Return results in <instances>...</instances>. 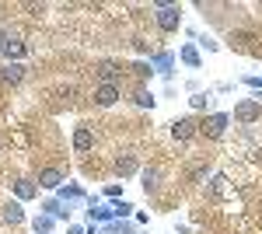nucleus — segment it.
I'll use <instances>...</instances> for the list:
<instances>
[{"label":"nucleus","instance_id":"nucleus-23","mask_svg":"<svg viewBox=\"0 0 262 234\" xmlns=\"http://www.w3.org/2000/svg\"><path fill=\"white\" fill-rule=\"evenodd\" d=\"M4 56H25V42H18V39H11V46H7V53H4Z\"/></svg>","mask_w":262,"mask_h":234},{"label":"nucleus","instance_id":"nucleus-1","mask_svg":"<svg viewBox=\"0 0 262 234\" xmlns=\"http://www.w3.org/2000/svg\"><path fill=\"white\" fill-rule=\"evenodd\" d=\"M154 21H158V28L161 32H179V25H182V7L179 4H154Z\"/></svg>","mask_w":262,"mask_h":234},{"label":"nucleus","instance_id":"nucleus-5","mask_svg":"<svg viewBox=\"0 0 262 234\" xmlns=\"http://www.w3.org/2000/svg\"><path fill=\"white\" fill-rule=\"evenodd\" d=\"M227 122H231V116H227V112H213V116H210V119L200 126V133H206L210 140H217V137H224Z\"/></svg>","mask_w":262,"mask_h":234},{"label":"nucleus","instance_id":"nucleus-17","mask_svg":"<svg viewBox=\"0 0 262 234\" xmlns=\"http://www.w3.org/2000/svg\"><path fill=\"white\" fill-rule=\"evenodd\" d=\"M189 105H192V112H210V105H213V95H210V91H200V95L189 98Z\"/></svg>","mask_w":262,"mask_h":234},{"label":"nucleus","instance_id":"nucleus-18","mask_svg":"<svg viewBox=\"0 0 262 234\" xmlns=\"http://www.w3.org/2000/svg\"><path fill=\"white\" fill-rule=\"evenodd\" d=\"M53 227H56V217H49V214H39L35 220H32V231L35 234H49Z\"/></svg>","mask_w":262,"mask_h":234},{"label":"nucleus","instance_id":"nucleus-14","mask_svg":"<svg viewBox=\"0 0 262 234\" xmlns=\"http://www.w3.org/2000/svg\"><path fill=\"white\" fill-rule=\"evenodd\" d=\"M179 59L185 63V67H192V70H200V67H203V56H200V49H196V46H182Z\"/></svg>","mask_w":262,"mask_h":234},{"label":"nucleus","instance_id":"nucleus-11","mask_svg":"<svg viewBox=\"0 0 262 234\" xmlns=\"http://www.w3.org/2000/svg\"><path fill=\"white\" fill-rule=\"evenodd\" d=\"M171 63H175V56H171V53H154V56H150L154 74H161V77H171Z\"/></svg>","mask_w":262,"mask_h":234},{"label":"nucleus","instance_id":"nucleus-28","mask_svg":"<svg viewBox=\"0 0 262 234\" xmlns=\"http://www.w3.org/2000/svg\"><path fill=\"white\" fill-rule=\"evenodd\" d=\"M67 234H88V231H84V227H77V224H74V227H70V231H67Z\"/></svg>","mask_w":262,"mask_h":234},{"label":"nucleus","instance_id":"nucleus-9","mask_svg":"<svg viewBox=\"0 0 262 234\" xmlns=\"http://www.w3.org/2000/svg\"><path fill=\"white\" fill-rule=\"evenodd\" d=\"M25 70H28L25 63H7V67H0V84H11V88L21 84V80H25Z\"/></svg>","mask_w":262,"mask_h":234},{"label":"nucleus","instance_id":"nucleus-7","mask_svg":"<svg viewBox=\"0 0 262 234\" xmlns=\"http://www.w3.org/2000/svg\"><path fill=\"white\" fill-rule=\"evenodd\" d=\"M196 133H200V122H196L192 116L175 119V122H171V137H175V140H182V143H185V140H192Z\"/></svg>","mask_w":262,"mask_h":234},{"label":"nucleus","instance_id":"nucleus-20","mask_svg":"<svg viewBox=\"0 0 262 234\" xmlns=\"http://www.w3.org/2000/svg\"><path fill=\"white\" fill-rule=\"evenodd\" d=\"M133 101H137V105H140V109H154V101H158V98L150 95V91H147V88H140V91H137V95H133Z\"/></svg>","mask_w":262,"mask_h":234},{"label":"nucleus","instance_id":"nucleus-22","mask_svg":"<svg viewBox=\"0 0 262 234\" xmlns=\"http://www.w3.org/2000/svg\"><path fill=\"white\" fill-rule=\"evenodd\" d=\"M112 214L119 217V220H126V217L133 214V206H129V203H126V199H119V203H116V206H112Z\"/></svg>","mask_w":262,"mask_h":234},{"label":"nucleus","instance_id":"nucleus-24","mask_svg":"<svg viewBox=\"0 0 262 234\" xmlns=\"http://www.w3.org/2000/svg\"><path fill=\"white\" fill-rule=\"evenodd\" d=\"M105 196H108V199H119V196H122V185H119V182H108V185H105Z\"/></svg>","mask_w":262,"mask_h":234},{"label":"nucleus","instance_id":"nucleus-8","mask_svg":"<svg viewBox=\"0 0 262 234\" xmlns=\"http://www.w3.org/2000/svg\"><path fill=\"white\" fill-rule=\"evenodd\" d=\"M91 147H95V130L91 126H77L74 130V151L77 154H88Z\"/></svg>","mask_w":262,"mask_h":234},{"label":"nucleus","instance_id":"nucleus-4","mask_svg":"<svg viewBox=\"0 0 262 234\" xmlns=\"http://www.w3.org/2000/svg\"><path fill=\"white\" fill-rule=\"evenodd\" d=\"M119 98H122V84H98L95 88V105L98 109H112Z\"/></svg>","mask_w":262,"mask_h":234},{"label":"nucleus","instance_id":"nucleus-3","mask_svg":"<svg viewBox=\"0 0 262 234\" xmlns=\"http://www.w3.org/2000/svg\"><path fill=\"white\" fill-rule=\"evenodd\" d=\"M95 80L98 84H122V67L112 59H101V63H95Z\"/></svg>","mask_w":262,"mask_h":234},{"label":"nucleus","instance_id":"nucleus-15","mask_svg":"<svg viewBox=\"0 0 262 234\" xmlns=\"http://www.w3.org/2000/svg\"><path fill=\"white\" fill-rule=\"evenodd\" d=\"M4 224H11V227L25 224V210H21V203H7V206H4Z\"/></svg>","mask_w":262,"mask_h":234},{"label":"nucleus","instance_id":"nucleus-2","mask_svg":"<svg viewBox=\"0 0 262 234\" xmlns=\"http://www.w3.org/2000/svg\"><path fill=\"white\" fill-rule=\"evenodd\" d=\"M234 119H238L242 126L259 122V119H262V101H255V98H245V101H238V105H234Z\"/></svg>","mask_w":262,"mask_h":234},{"label":"nucleus","instance_id":"nucleus-13","mask_svg":"<svg viewBox=\"0 0 262 234\" xmlns=\"http://www.w3.org/2000/svg\"><path fill=\"white\" fill-rule=\"evenodd\" d=\"M60 199L67 203V206H70V203H84V199L91 203V196L84 193L81 185H63V189H60Z\"/></svg>","mask_w":262,"mask_h":234},{"label":"nucleus","instance_id":"nucleus-19","mask_svg":"<svg viewBox=\"0 0 262 234\" xmlns=\"http://www.w3.org/2000/svg\"><path fill=\"white\" fill-rule=\"evenodd\" d=\"M88 217H91V220H105V224H112V206H91V210H88Z\"/></svg>","mask_w":262,"mask_h":234},{"label":"nucleus","instance_id":"nucleus-10","mask_svg":"<svg viewBox=\"0 0 262 234\" xmlns=\"http://www.w3.org/2000/svg\"><path fill=\"white\" fill-rule=\"evenodd\" d=\"M140 185H143L147 196H154L158 189H161V172H158V168H143L140 172Z\"/></svg>","mask_w":262,"mask_h":234},{"label":"nucleus","instance_id":"nucleus-27","mask_svg":"<svg viewBox=\"0 0 262 234\" xmlns=\"http://www.w3.org/2000/svg\"><path fill=\"white\" fill-rule=\"evenodd\" d=\"M200 46H206V49H210V53H217V49H221V42L206 39V35H200Z\"/></svg>","mask_w":262,"mask_h":234},{"label":"nucleus","instance_id":"nucleus-21","mask_svg":"<svg viewBox=\"0 0 262 234\" xmlns=\"http://www.w3.org/2000/svg\"><path fill=\"white\" fill-rule=\"evenodd\" d=\"M129 70H133V74H137V77H154V67H150V63H147V59H137V63H133V67H129Z\"/></svg>","mask_w":262,"mask_h":234},{"label":"nucleus","instance_id":"nucleus-25","mask_svg":"<svg viewBox=\"0 0 262 234\" xmlns=\"http://www.w3.org/2000/svg\"><path fill=\"white\" fill-rule=\"evenodd\" d=\"M203 178H210V164H200V168L192 172V182H203Z\"/></svg>","mask_w":262,"mask_h":234},{"label":"nucleus","instance_id":"nucleus-12","mask_svg":"<svg viewBox=\"0 0 262 234\" xmlns=\"http://www.w3.org/2000/svg\"><path fill=\"white\" fill-rule=\"evenodd\" d=\"M137 168H140V161H137V154H119L116 157V175H133V172H137Z\"/></svg>","mask_w":262,"mask_h":234},{"label":"nucleus","instance_id":"nucleus-16","mask_svg":"<svg viewBox=\"0 0 262 234\" xmlns=\"http://www.w3.org/2000/svg\"><path fill=\"white\" fill-rule=\"evenodd\" d=\"M14 196H18V199H32V196H39V185L28 182V178H18V182H14Z\"/></svg>","mask_w":262,"mask_h":234},{"label":"nucleus","instance_id":"nucleus-6","mask_svg":"<svg viewBox=\"0 0 262 234\" xmlns=\"http://www.w3.org/2000/svg\"><path fill=\"white\" fill-rule=\"evenodd\" d=\"M67 175H63V168H42L39 172V189H49V193H60Z\"/></svg>","mask_w":262,"mask_h":234},{"label":"nucleus","instance_id":"nucleus-26","mask_svg":"<svg viewBox=\"0 0 262 234\" xmlns=\"http://www.w3.org/2000/svg\"><path fill=\"white\" fill-rule=\"evenodd\" d=\"M7 46H11V32L0 28V53H7Z\"/></svg>","mask_w":262,"mask_h":234}]
</instances>
